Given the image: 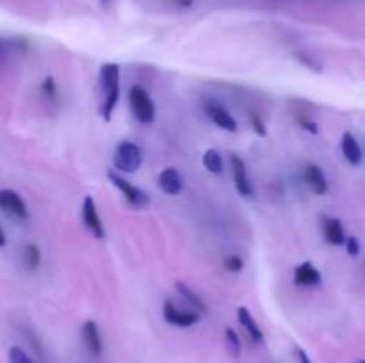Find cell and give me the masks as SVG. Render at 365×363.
<instances>
[{
  "label": "cell",
  "mask_w": 365,
  "mask_h": 363,
  "mask_svg": "<svg viewBox=\"0 0 365 363\" xmlns=\"http://www.w3.org/2000/svg\"><path fill=\"white\" fill-rule=\"evenodd\" d=\"M98 88L102 93L98 112L103 121H110L120 100V64L106 63L100 68Z\"/></svg>",
  "instance_id": "1"
},
{
  "label": "cell",
  "mask_w": 365,
  "mask_h": 363,
  "mask_svg": "<svg viewBox=\"0 0 365 363\" xmlns=\"http://www.w3.org/2000/svg\"><path fill=\"white\" fill-rule=\"evenodd\" d=\"M143 164V149L132 141H121L114 149V167L120 173H135Z\"/></svg>",
  "instance_id": "2"
},
{
  "label": "cell",
  "mask_w": 365,
  "mask_h": 363,
  "mask_svg": "<svg viewBox=\"0 0 365 363\" xmlns=\"http://www.w3.org/2000/svg\"><path fill=\"white\" fill-rule=\"evenodd\" d=\"M128 102H130L132 114L139 123L150 125L155 121V105L141 85H132L128 91Z\"/></svg>",
  "instance_id": "3"
},
{
  "label": "cell",
  "mask_w": 365,
  "mask_h": 363,
  "mask_svg": "<svg viewBox=\"0 0 365 363\" xmlns=\"http://www.w3.org/2000/svg\"><path fill=\"white\" fill-rule=\"evenodd\" d=\"M107 178H109L110 184L123 194V198L127 199L132 206H135V209H143V206H146L150 203V196L146 194L143 189L132 185L130 182L125 180V178L121 177L120 173H116V171H109V173H107Z\"/></svg>",
  "instance_id": "4"
},
{
  "label": "cell",
  "mask_w": 365,
  "mask_h": 363,
  "mask_svg": "<svg viewBox=\"0 0 365 363\" xmlns=\"http://www.w3.org/2000/svg\"><path fill=\"white\" fill-rule=\"evenodd\" d=\"M81 216L82 221H84L86 228L91 231V235L98 241H102L106 237V228H103L102 217H100L98 209H96V203L93 199V196H86L84 201H82V209H81Z\"/></svg>",
  "instance_id": "5"
},
{
  "label": "cell",
  "mask_w": 365,
  "mask_h": 363,
  "mask_svg": "<svg viewBox=\"0 0 365 363\" xmlns=\"http://www.w3.org/2000/svg\"><path fill=\"white\" fill-rule=\"evenodd\" d=\"M163 317L168 324H171V326H177V327H191L200 320L198 313L178 308L173 301L164 302Z\"/></svg>",
  "instance_id": "6"
},
{
  "label": "cell",
  "mask_w": 365,
  "mask_h": 363,
  "mask_svg": "<svg viewBox=\"0 0 365 363\" xmlns=\"http://www.w3.org/2000/svg\"><path fill=\"white\" fill-rule=\"evenodd\" d=\"M0 209L18 221H25L29 217L25 201L18 192L11 191V189H0Z\"/></svg>",
  "instance_id": "7"
},
{
  "label": "cell",
  "mask_w": 365,
  "mask_h": 363,
  "mask_svg": "<svg viewBox=\"0 0 365 363\" xmlns=\"http://www.w3.org/2000/svg\"><path fill=\"white\" fill-rule=\"evenodd\" d=\"M228 160H230L232 177H234V184H235V189H237L239 194L245 196V198L253 196V185H252V182H250L248 169H246L245 160H242L239 155H235V153H232L230 159Z\"/></svg>",
  "instance_id": "8"
},
{
  "label": "cell",
  "mask_w": 365,
  "mask_h": 363,
  "mask_svg": "<svg viewBox=\"0 0 365 363\" xmlns=\"http://www.w3.org/2000/svg\"><path fill=\"white\" fill-rule=\"evenodd\" d=\"M303 180L314 194L323 196L328 192V178L317 164H307L303 169Z\"/></svg>",
  "instance_id": "9"
},
{
  "label": "cell",
  "mask_w": 365,
  "mask_h": 363,
  "mask_svg": "<svg viewBox=\"0 0 365 363\" xmlns=\"http://www.w3.org/2000/svg\"><path fill=\"white\" fill-rule=\"evenodd\" d=\"M157 184H159L160 191L168 196H177L180 194L182 189H184V178H182L180 171L175 169V167H166V169L160 171L159 178H157Z\"/></svg>",
  "instance_id": "10"
},
{
  "label": "cell",
  "mask_w": 365,
  "mask_h": 363,
  "mask_svg": "<svg viewBox=\"0 0 365 363\" xmlns=\"http://www.w3.org/2000/svg\"><path fill=\"white\" fill-rule=\"evenodd\" d=\"M205 109H207V114H209L210 120H212L214 123H216L220 128H223V130H227V132H232V134L239 130L235 117L232 116V114L228 112L225 107L217 105V103H214V102H210V103H207Z\"/></svg>",
  "instance_id": "11"
},
{
  "label": "cell",
  "mask_w": 365,
  "mask_h": 363,
  "mask_svg": "<svg viewBox=\"0 0 365 363\" xmlns=\"http://www.w3.org/2000/svg\"><path fill=\"white\" fill-rule=\"evenodd\" d=\"M321 281L323 276L312 262H303L294 269V283L299 287H317Z\"/></svg>",
  "instance_id": "12"
},
{
  "label": "cell",
  "mask_w": 365,
  "mask_h": 363,
  "mask_svg": "<svg viewBox=\"0 0 365 363\" xmlns=\"http://www.w3.org/2000/svg\"><path fill=\"white\" fill-rule=\"evenodd\" d=\"M82 340H84L89 352H93V354L96 356L102 354L103 340L102 335H100L98 324H96L95 320H86V322L82 324Z\"/></svg>",
  "instance_id": "13"
},
{
  "label": "cell",
  "mask_w": 365,
  "mask_h": 363,
  "mask_svg": "<svg viewBox=\"0 0 365 363\" xmlns=\"http://www.w3.org/2000/svg\"><path fill=\"white\" fill-rule=\"evenodd\" d=\"M237 320H239V324L245 327V331L248 333V337L252 338L253 344H262L264 342L262 330H260L259 324H257V320L253 319L252 313H250V310L246 308V306H239L237 308Z\"/></svg>",
  "instance_id": "14"
},
{
  "label": "cell",
  "mask_w": 365,
  "mask_h": 363,
  "mask_svg": "<svg viewBox=\"0 0 365 363\" xmlns=\"http://www.w3.org/2000/svg\"><path fill=\"white\" fill-rule=\"evenodd\" d=\"M341 149L349 164L359 166V164L362 162V148H360L359 141H356V137L351 134V132H344V134H342Z\"/></svg>",
  "instance_id": "15"
},
{
  "label": "cell",
  "mask_w": 365,
  "mask_h": 363,
  "mask_svg": "<svg viewBox=\"0 0 365 363\" xmlns=\"http://www.w3.org/2000/svg\"><path fill=\"white\" fill-rule=\"evenodd\" d=\"M323 233L327 242L334 246H342L346 242V233H344V228H342V223L335 217H330V219L324 221L323 224Z\"/></svg>",
  "instance_id": "16"
},
{
  "label": "cell",
  "mask_w": 365,
  "mask_h": 363,
  "mask_svg": "<svg viewBox=\"0 0 365 363\" xmlns=\"http://www.w3.org/2000/svg\"><path fill=\"white\" fill-rule=\"evenodd\" d=\"M177 290H178V294H180L182 298L189 302V306H191V308L198 310V312H207V305L203 302V299L200 298V295L196 294V292L192 290L189 285H185L184 281H177Z\"/></svg>",
  "instance_id": "17"
},
{
  "label": "cell",
  "mask_w": 365,
  "mask_h": 363,
  "mask_svg": "<svg viewBox=\"0 0 365 363\" xmlns=\"http://www.w3.org/2000/svg\"><path fill=\"white\" fill-rule=\"evenodd\" d=\"M202 162H203V167H205L209 173L212 174L223 173L225 162H223V157H221V153L217 152V149H207L202 157Z\"/></svg>",
  "instance_id": "18"
},
{
  "label": "cell",
  "mask_w": 365,
  "mask_h": 363,
  "mask_svg": "<svg viewBox=\"0 0 365 363\" xmlns=\"http://www.w3.org/2000/svg\"><path fill=\"white\" fill-rule=\"evenodd\" d=\"M21 260H24V265L27 270H36L41 263V251L36 244H27L21 253Z\"/></svg>",
  "instance_id": "19"
},
{
  "label": "cell",
  "mask_w": 365,
  "mask_h": 363,
  "mask_svg": "<svg viewBox=\"0 0 365 363\" xmlns=\"http://www.w3.org/2000/svg\"><path fill=\"white\" fill-rule=\"evenodd\" d=\"M225 340H227V349L230 351V354L234 356V358H239L241 356V338H239V335L235 333V330H232V327H227L225 330Z\"/></svg>",
  "instance_id": "20"
},
{
  "label": "cell",
  "mask_w": 365,
  "mask_h": 363,
  "mask_svg": "<svg viewBox=\"0 0 365 363\" xmlns=\"http://www.w3.org/2000/svg\"><path fill=\"white\" fill-rule=\"evenodd\" d=\"M7 359H9V363H34V359H32L31 356L24 351V349L16 347V345L9 349Z\"/></svg>",
  "instance_id": "21"
},
{
  "label": "cell",
  "mask_w": 365,
  "mask_h": 363,
  "mask_svg": "<svg viewBox=\"0 0 365 363\" xmlns=\"http://www.w3.org/2000/svg\"><path fill=\"white\" fill-rule=\"evenodd\" d=\"M225 267L230 273H241L242 267H245V260L239 255H230L228 258H225Z\"/></svg>",
  "instance_id": "22"
},
{
  "label": "cell",
  "mask_w": 365,
  "mask_h": 363,
  "mask_svg": "<svg viewBox=\"0 0 365 363\" xmlns=\"http://www.w3.org/2000/svg\"><path fill=\"white\" fill-rule=\"evenodd\" d=\"M41 93L46 96V98L53 100L57 96V85L53 77H46L45 80L41 82Z\"/></svg>",
  "instance_id": "23"
},
{
  "label": "cell",
  "mask_w": 365,
  "mask_h": 363,
  "mask_svg": "<svg viewBox=\"0 0 365 363\" xmlns=\"http://www.w3.org/2000/svg\"><path fill=\"white\" fill-rule=\"evenodd\" d=\"M18 45H20L18 41H11V39H6V38H2V36H0V63L6 59L7 53H9L11 50L18 48Z\"/></svg>",
  "instance_id": "24"
},
{
  "label": "cell",
  "mask_w": 365,
  "mask_h": 363,
  "mask_svg": "<svg viewBox=\"0 0 365 363\" xmlns=\"http://www.w3.org/2000/svg\"><path fill=\"white\" fill-rule=\"evenodd\" d=\"M298 125L299 127L303 128V130H307L309 132V134H312V135H316L317 132H319V127H317V123L316 121H312V120H309V117H303V116H299L298 120Z\"/></svg>",
  "instance_id": "25"
},
{
  "label": "cell",
  "mask_w": 365,
  "mask_h": 363,
  "mask_svg": "<svg viewBox=\"0 0 365 363\" xmlns=\"http://www.w3.org/2000/svg\"><path fill=\"white\" fill-rule=\"evenodd\" d=\"M250 120H252V127H253V130H255V134H259L260 137H266L267 130H266V125H264L262 117H260L259 114H252V117H250Z\"/></svg>",
  "instance_id": "26"
},
{
  "label": "cell",
  "mask_w": 365,
  "mask_h": 363,
  "mask_svg": "<svg viewBox=\"0 0 365 363\" xmlns=\"http://www.w3.org/2000/svg\"><path fill=\"white\" fill-rule=\"evenodd\" d=\"M346 251L349 253V256H359L360 255V242L356 237H348L344 242Z\"/></svg>",
  "instance_id": "27"
},
{
  "label": "cell",
  "mask_w": 365,
  "mask_h": 363,
  "mask_svg": "<svg viewBox=\"0 0 365 363\" xmlns=\"http://www.w3.org/2000/svg\"><path fill=\"white\" fill-rule=\"evenodd\" d=\"M294 354L299 363H312V359H310V356L307 354V351L303 347H294Z\"/></svg>",
  "instance_id": "28"
},
{
  "label": "cell",
  "mask_w": 365,
  "mask_h": 363,
  "mask_svg": "<svg viewBox=\"0 0 365 363\" xmlns=\"http://www.w3.org/2000/svg\"><path fill=\"white\" fill-rule=\"evenodd\" d=\"M7 244V238H6V233H4L2 226H0V248H4V246Z\"/></svg>",
  "instance_id": "29"
},
{
  "label": "cell",
  "mask_w": 365,
  "mask_h": 363,
  "mask_svg": "<svg viewBox=\"0 0 365 363\" xmlns=\"http://www.w3.org/2000/svg\"><path fill=\"white\" fill-rule=\"evenodd\" d=\"M359 363H365V359H362V362H359Z\"/></svg>",
  "instance_id": "30"
},
{
  "label": "cell",
  "mask_w": 365,
  "mask_h": 363,
  "mask_svg": "<svg viewBox=\"0 0 365 363\" xmlns=\"http://www.w3.org/2000/svg\"><path fill=\"white\" fill-rule=\"evenodd\" d=\"M103 2H107V0H103Z\"/></svg>",
  "instance_id": "31"
}]
</instances>
